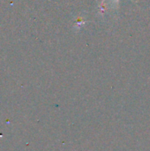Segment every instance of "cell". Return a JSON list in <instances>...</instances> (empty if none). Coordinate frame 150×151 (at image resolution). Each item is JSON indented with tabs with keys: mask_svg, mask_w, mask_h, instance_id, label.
Instances as JSON below:
<instances>
[{
	"mask_svg": "<svg viewBox=\"0 0 150 151\" xmlns=\"http://www.w3.org/2000/svg\"><path fill=\"white\" fill-rule=\"evenodd\" d=\"M105 1H106V0H103L102 4H103V3H104ZM131 1H133V0H131ZM118 2H119V0H113V4H115L116 8H118Z\"/></svg>",
	"mask_w": 150,
	"mask_h": 151,
	"instance_id": "obj_1",
	"label": "cell"
}]
</instances>
